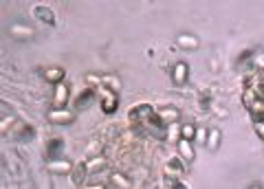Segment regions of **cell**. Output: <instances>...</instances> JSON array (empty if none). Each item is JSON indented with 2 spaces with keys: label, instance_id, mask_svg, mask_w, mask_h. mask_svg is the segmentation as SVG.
Masks as SVG:
<instances>
[{
  "label": "cell",
  "instance_id": "1f68e13d",
  "mask_svg": "<svg viewBox=\"0 0 264 189\" xmlns=\"http://www.w3.org/2000/svg\"><path fill=\"white\" fill-rule=\"evenodd\" d=\"M84 189H106V185L104 183H93V185H86Z\"/></svg>",
  "mask_w": 264,
  "mask_h": 189
},
{
  "label": "cell",
  "instance_id": "4dcf8cb0",
  "mask_svg": "<svg viewBox=\"0 0 264 189\" xmlns=\"http://www.w3.org/2000/svg\"><path fill=\"white\" fill-rule=\"evenodd\" d=\"M253 130H256V134L264 141V121H256V123H253Z\"/></svg>",
  "mask_w": 264,
  "mask_h": 189
},
{
  "label": "cell",
  "instance_id": "ba28073f",
  "mask_svg": "<svg viewBox=\"0 0 264 189\" xmlns=\"http://www.w3.org/2000/svg\"><path fill=\"white\" fill-rule=\"evenodd\" d=\"M176 147H179V154L183 161H187V163H192L194 159H196V152H194V143L192 141H185V139H181L179 143H176Z\"/></svg>",
  "mask_w": 264,
  "mask_h": 189
},
{
  "label": "cell",
  "instance_id": "ffe728a7",
  "mask_svg": "<svg viewBox=\"0 0 264 189\" xmlns=\"http://www.w3.org/2000/svg\"><path fill=\"white\" fill-rule=\"evenodd\" d=\"M165 139H167L170 143H179V141H181V125H179V123L167 125V130H165Z\"/></svg>",
  "mask_w": 264,
  "mask_h": 189
},
{
  "label": "cell",
  "instance_id": "3957f363",
  "mask_svg": "<svg viewBox=\"0 0 264 189\" xmlns=\"http://www.w3.org/2000/svg\"><path fill=\"white\" fill-rule=\"evenodd\" d=\"M99 94H102V110L106 112V115L117 112V108H119V97H117V93L108 91L106 86H99Z\"/></svg>",
  "mask_w": 264,
  "mask_h": 189
},
{
  "label": "cell",
  "instance_id": "4316f807",
  "mask_svg": "<svg viewBox=\"0 0 264 189\" xmlns=\"http://www.w3.org/2000/svg\"><path fill=\"white\" fill-rule=\"evenodd\" d=\"M251 57H253V48H247V51H242L238 57H236V66H242L244 62H249Z\"/></svg>",
  "mask_w": 264,
  "mask_h": 189
},
{
  "label": "cell",
  "instance_id": "d6a6232c",
  "mask_svg": "<svg viewBox=\"0 0 264 189\" xmlns=\"http://www.w3.org/2000/svg\"><path fill=\"white\" fill-rule=\"evenodd\" d=\"M249 189H264V187L260 185V183H253V185H251V187H249Z\"/></svg>",
  "mask_w": 264,
  "mask_h": 189
},
{
  "label": "cell",
  "instance_id": "484cf974",
  "mask_svg": "<svg viewBox=\"0 0 264 189\" xmlns=\"http://www.w3.org/2000/svg\"><path fill=\"white\" fill-rule=\"evenodd\" d=\"M198 101H200V108H203V110H209V108H211V101H213L211 93H203L198 97Z\"/></svg>",
  "mask_w": 264,
  "mask_h": 189
},
{
  "label": "cell",
  "instance_id": "9a60e30c",
  "mask_svg": "<svg viewBox=\"0 0 264 189\" xmlns=\"http://www.w3.org/2000/svg\"><path fill=\"white\" fill-rule=\"evenodd\" d=\"M95 99V88H84L79 94L75 97V108H86V106H90V101Z\"/></svg>",
  "mask_w": 264,
  "mask_h": 189
},
{
  "label": "cell",
  "instance_id": "cb8c5ba5",
  "mask_svg": "<svg viewBox=\"0 0 264 189\" xmlns=\"http://www.w3.org/2000/svg\"><path fill=\"white\" fill-rule=\"evenodd\" d=\"M102 86H106L108 91L117 93V91H119V79L112 77V75H106V77H102Z\"/></svg>",
  "mask_w": 264,
  "mask_h": 189
},
{
  "label": "cell",
  "instance_id": "603a6c76",
  "mask_svg": "<svg viewBox=\"0 0 264 189\" xmlns=\"http://www.w3.org/2000/svg\"><path fill=\"white\" fill-rule=\"evenodd\" d=\"M110 183L112 185H117L119 189H130V181L126 176H121V174H117V172L110 174Z\"/></svg>",
  "mask_w": 264,
  "mask_h": 189
},
{
  "label": "cell",
  "instance_id": "f546056e",
  "mask_svg": "<svg viewBox=\"0 0 264 189\" xmlns=\"http://www.w3.org/2000/svg\"><path fill=\"white\" fill-rule=\"evenodd\" d=\"M165 189H187L183 185V183L181 181H170V178H167V183H165Z\"/></svg>",
  "mask_w": 264,
  "mask_h": 189
},
{
  "label": "cell",
  "instance_id": "2e32d148",
  "mask_svg": "<svg viewBox=\"0 0 264 189\" xmlns=\"http://www.w3.org/2000/svg\"><path fill=\"white\" fill-rule=\"evenodd\" d=\"M220 139H222L220 130H218V128H211V130H209V134H207V143H205V147H207L209 152H216L218 145H220Z\"/></svg>",
  "mask_w": 264,
  "mask_h": 189
},
{
  "label": "cell",
  "instance_id": "8992f818",
  "mask_svg": "<svg viewBox=\"0 0 264 189\" xmlns=\"http://www.w3.org/2000/svg\"><path fill=\"white\" fill-rule=\"evenodd\" d=\"M47 154H49V159H62V154H64V141H62L60 137H53L51 141H49V145H47Z\"/></svg>",
  "mask_w": 264,
  "mask_h": 189
},
{
  "label": "cell",
  "instance_id": "f1b7e54d",
  "mask_svg": "<svg viewBox=\"0 0 264 189\" xmlns=\"http://www.w3.org/2000/svg\"><path fill=\"white\" fill-rule=\"evenodd\" d=\"M86 84H88V88H95V86H102V77L99 75H86Z\"/></svg>",
  "mask_w": 264,
  "mask_h": 189
},
{
  "label": "cell",
  "instance_id": "44dd1931",
  "mask_svg": "<svg viewBox=\"0 0 264 189\" xmlns=\"http://www.w3.org/2000/svg\"><path fill=\"white\" fill-rule=\"evenodd\" d=\"M196 130H198V128H194V123L181 125V139H185V141H192V143H194V139H196Z\"/></svg>",
  "mask_w": 264,
  "mask_h": 189
},
{
  "label": "cell",
  "instance_id": "d4e9b609",
  "mask_svg": "<svg viewBox=\"0 0 264 189\" xmlns=\"http://www.w3.org/2000/svg\"><path fill=\"white\" fill-rule=\"evenodd\" d=\"M16 123H18V121L13 119V117H4L2 123H0V132L7 134V137H9V130H11V125H16Z\"/></svg>",
  "mask_w": 264,
  "mask_h": 189
},
{
  "label": "cell",
  "instance_id": "7402d4cb",
  "mask_svg": "<svg viewBox=\"0 0 264 189\" xmlns=\"http://www.w3.org/2000/svg\"><path fill=\"white\" fill-rule=\"evenodd\" d=\"M258 101V94H256V91L253 88H244V93H242V103H244V108H251L253 103Z\"/></svg>",
  "mask_w": 264,
  "mask_h": 189
},
{
  "label": "cell",
  "instance_id": "ac0fdd59",
  "mask_svg": "<svg viewBox=\"0 0 264 189\" xmlns=\"http://www.w3.org/2000/svg\"><path fill=\"white\" fill-rule=\"evenodd\" d=\"M247 112L251 115L253 123H256V121H264V99H258V101L253 103V106L249 108Z\"/></svg>",
  "mask_w": 264,
  "mask_h": 189
},
{
  "label": "cell",
  "instance_id": "7c38bea8",
  "mask_svg": "<svg viewBox=\"0 0 264 189\" xmlns=\"http://www.w3.org/2000/svg\"><path fill=\"white\" fill-rule=\"evenodd\" d=\"M68 101V86L64 82L55 86V97H53V108H66Z\"/></svg>",
  "mask_w": 264,
  "mask_h": 189
},
{
  "label": "cell",
  "instance_id": "8fae6325",
  "mask_svg": "<svg viewBox=\"0 0 264 189\" xmlns=\"http://www.w3.org/2000/svg\"><path fill=\"white\" fill-rule=\"evenodd\" d=\"M73 167L75 165H71L68 161L64 159H53V161H49V169H51L53 174H73Z\"/></svg>",
  "mask_w": 264,
  "mask_h": 189
},
{
  "label": "cell",
  "instance_id": "52a82bcc",
  "mask_svg": "<svg viewBox=\"0 0 264 189\" xmlns=\"http://www.w3.org/2000/svg\"><path fill=\"white\" fill-rule=\"evenodd\" d=\"M187 75H189L187 64H185V62H176L174 69H172V79H174V84L183 86V84L187 82Z\"/></svg>",
  "mask_w": 264,
  "mask_h": 189
},
{
  "label": "cell",
  "instance_id": "e0dca14e",
  "mask_svg": "<svg viewBox=\"0 0 264 189\" xmlns=\"http://www.w3.org/2000/svg\"><path fill=\"white\" fill-rule=\"evenodd\" d=\"M176 44H179L181 48H185V51H192V48H196V47H198V40L194 38V35L181 33L179 38H176Z\"/></svg>",
  "mask_w": 264,
  "mask_h": 189
},
{
  "label": "cell",
  "instance_id": "9c48e42d",
  "mask_svg": "<svg viewBox=\"0 0 264 189\" xmlns=\"http://www.w3.org/2000/svg\"><path fill=\"white\" fill-rule=\"evenodd\" d=\"M157 115L165 125L179 123V119H181V112L176 110V108H161V110H157Z\"/></svg>",
  "mask_w": 264,
  "mask_h": 189
},
{
  "label": "cell",
  "instance_id": "30bf717a",
  "mask_svg": "<svg viewBox=\"0 0 264 189\" xmlns=\"http://www.w3.org/2000/svg\"><path fill=\"white\" fill-rule=\"evenodd\" d=\"M33 16L40 18L44 24H55V13H53L49 7H44V4H35V7H33Z\"/></svg>",
  "mask_w": 264,
  "mask_h": 189
},
{
  "label": "cell",
  "instance_id": "83f0119b",
  "mask_svg": "<svg viewBox=\"0 0 264 189\" xmlns=\"http://www.w3.org/2000/svg\"><path fill=\"white\" fill-rule=\"evenodd\" d=\"M207 134H209V128H198L194 143H200V145H205V143H207Z\"/></svg>",
  "mask_w": 264,
  "mask_h": 189
},
{
  "label": "cell",
  "instance_id": "d6986e66",
  "mask_svg": "<svg viewBox=\"0 0 264 189\" xmlns=\"http://www.w3.org/2000/svg\"><path fill=\"white\" fill-rule=\"evenodd\" d=\"M73 181H75V185H81L84 183V178L88 176V172H86V163H77L75 167H73Z\"/></svg>",
  "mask_w": 264,
  "mask_h": 189
},
{
  "label": "cell",
  "instance_id": "6da1fadb",
  "mask_svg": "<svg viewBox=\"0 0 264 189\" xmlns=\"http://www.w3.org/2000/svg\"><path fill=\"white\" fill-rule=\"evenodd\" d=\"M157 115V110H154L150 103H136V106H132L128 110V119L130 121H139V123H148L152 117Z\"/></svg>",
  "mask_w": 264,
  "mask_h": 189
},
{
  "label": "cell",
  "instance_id": "7a4b0ae2",
  "mask_svg": "<svg viewBox=\"0 0 264 189\" xmlns=\"http://www.w3.org/2000/svg\"><path fill=\"white\" fill-rule=\"evenodd\" d=\"M163 172H165V178L170 181H181V176L185 174V165L181 156H172L165 165H163Z\"/></svg>",
  "mask_w": 264,
  "mask_h": 189
},
{
  "label": "cell",
  "instance_id": "5bb4252c",
  "mask_svg": "<svg viewBox=\"0 0 264 189\" xmlns=\"http://www.w3.org/2000/svg\"><path fill=\"white\" fill-rule=\"evenodd\" d=\"M11 35L18 40H31L35 35V31L26 24H11Z\"/></svg>",
  "mask_w": 264,
  "mask_h": 189
},
{
  "label": "cell",
  "instance_id": "4fadbf2b",
  "mask_svg": "<svg viewBox=\"0 0 264 189\" xmlns=\"http://www.w3.org/2000/svg\"><path fill=\"white\" fill-rule=\"evenodd\" d=\"M106 169V156H93V159L86 161V172L88 174H99Z\"/></svg>",
  "mask_w": 264,
  "mask_h": 189
},
{
  "label": "cell",
  "instance_id": "5b68a950",
  "mask_svg": "<svg viewBox=\"0 0 264 189\" xmlns=\"http://www.w3.org/2000/svg\"><path fill=\"white\" fill-rule=\"evenodd\" d=\"M64 75L66 73H64V69H62V66H49V69L42 71V77L47 79L49 84H55V86L64 82Z\"/></svg>",
  "mask_w": 264,
  "mask_h": 189
},
{
  "label": "cell",
  "instance_id": "277c9868",
  "mask_svg": "<svg viewBox=\"0 0 264 189\" xmlns=\"http://www.w3.org/2000/svg\"><path fill=\"white\" fill-rule=\"evenodd\" d=\"M47 117L51 123H57V125H68L75 121V112L68 110V108H51Z\"/></svg>",
  "mask_w": 264,
  "mask_h": 189
}]
</instances>
